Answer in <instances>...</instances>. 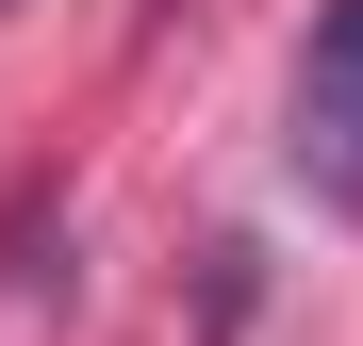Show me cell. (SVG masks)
Segmentation results:
<instances>
[{
	"label": "cell",
	"instance_id": "cell-1",
	"mask_svg": "<svg viewBox=\"0 0 363 346\" xmlns=\"http://www.w3.org/2000/svg\"><path fill=\"white\" fill-rule=\"evenodd\" d=\"M281 165H297V182H314L330 214H363V0H330V17H314V50H297Z\"/></svg>",
	"mask_w": 363,
	"mask_h": 346
}]
</instances>
